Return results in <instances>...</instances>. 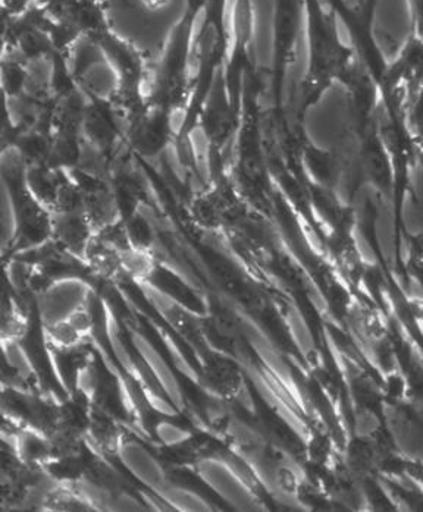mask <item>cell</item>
Instances as JSON below:
<instances>
[{"mask_svg": "<svg viewBox=\"0 0 423 512\" xmlns=\"http://www.w3.org/2000/svg\"><path fill=\"white\" fill-rule=\"evenodd\" d=\"M309 69L303 84L302 108H309L335 81L341 84L353 71L357 59L338 31L337 15L321 0H305Z\"/></svg>", "mask_w": 423, "mask_h": 512, "instance_id": "obj_1", "label": "cell"}, {"mask_svg": "<svg viewBox=\"0 0 423 512\" xmlns=\"http://www.w3.org/2000/svg\"><path fill=\"white\" fill-rule=\"evenodd\" d=\"M329 8L337 15L349 33L350 42L360 67L365 69L378 87L387 75L390 61L385 58L375 34L376 11L379 0H327Z\"/></svg>", "mask_w": 423, "mask_h": 512, "instance_id": "obj_2", "label": "cell"}, {"mask_svg": "<svg viewBox=\"0 0 423 512\" xmlns=\"http://www.w3.org/2000/svg\"><path fill=\"white\" fill-rule=\"evenodd\" d=\"M305 21V0H274V84L277 96H280L285 71L294 61L297 40Z\"/></svg>", "mask_w": 423, "mask_h": 512, "instance_id": "obj_3", "label": "cell"}, {"mask_svg": "<svg viewBox=\"0 0 423 512\" xmlns=\"http://www.w3.org/2000/svg\"><path fill=\"white\" fill-rule=\"evenodd\" d=\"M394 83L400 84L406 90L410 99V106L423 83V42L410 34L396 59L390 62L387 75Z\"/></svg>", "mask_w": 423, "mask_h": 512, "instance_id": "obj_4", "label": "cell"}, {"mask_svg": "<svg viewBox=\"0 0 423 512\" xmlns=\"http://www.w3.org/2000/svg\"><path fill=\"white\" fill-rule=\"evenodd\" d=\"M360 492H362L363 505L365 511L374 512H397L401 511L400 505L391 495L387 486L379 479L378 474H368V476L360 477Z\"/></svg>", "mask_w": 423, "mask_h": 512, "instance_id": "obj_5", "label": "cell"}, {"mask_svg": "<svg viewBox=\"0 0 423 512\" xmlns=\"http://www.w3.org/2000/svg\"><path fill=\"white\" fill-rule=\"evenodd\" d=\"M404 281L409 290L410 284L415 282L423 288V231L412 234L407 229L404 234Z\"/></svg>", "mask_w": 423, "mask_h": 512, "instance_id": "obj_6", "label": "cell"}, {"mask_svg": "<svg viewBox=\"0 0 423 512\" xmlns=\"http://www.w3.org/2000/svg\"><path fill=\"white\" fill-rule=\"evenodd\" d=\"M387 489L390 490L401 510L423 512V490L418 483L410 479H396V477L378 474Z\"/></svg>", "mask_w": 423, "mask_h": 512, "instance_id": "obj_7", "label": "cell"}, {"mask_svg": "<svg viewBox=\"0 0 423 512\" xmlns=\"http://www.w3.org/2000/svg\"><path fill=\"white\" fill-rule=\"evenodd\" d=\"M410 128L415 134L416 143H418L419 162L423 171V83L409 111Z\"/></svg>", "mask_w": 423, "mask_h": 512, "instance_id": "obj_8", "label": "cell"}, {"mask_svg": "<svg viewBox=\"0 0 423 512\" xmlns=\"http://www.w3.org/2000/svg\"><path fill=\"white\" fill-rule=\"evenodd\" d=\"M412 34L423 42V0H409Z\"/></svg>", "mask_w": 423, "mask_h": 512, "instance_id": "obj_9", "label": "cell"}, {"mask_svg": "<svg viewBox=\"0 0 423 512\" xmlns=\"http://www.w3.org/2000/svg\"><path fill=\"white\" fill-rule=\"evenodd\" d=\"M404 474H406V479L418 483L423 490V461L419 460V458L407 457Z\"/></svg>", "mask_w": 423, "mask_h": 512, "instance_id": "obj_10", "label": "cell"}, {"mask_svg": "<svg viewBox=\"0 0 423 512\" xmlns=\"http://www.w3.org/2000/svg\"><path fill=\"white\" fill-rule=\"evenodd\" d=\"M30 3L31 0H3V8L11 17H20L27 11Z\"/></svg>", "mask_w": 423, "mask_h": 512, "instance_id": "obj_11", "label": "cell"}, {"mask_svg": "<svg viewBox=\"0 0 423 512\" xmlns=\"http://www.w3.org/2000/svg\"><path fill=\"white\" fill-rule=\"evenodd\" d=\"M141 3H143L149 11L156 12L165 9L166 6L171 3V0H141Z\"/></svg>", "mask_w": 423, "mask_h": 512, "instance_id": "obj_12", "label": "cell"}]
</instances>
